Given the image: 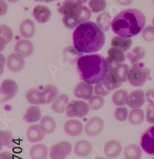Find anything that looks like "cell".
<instances>
[{
    "instance_id": "1",
    "label": "cell",
    "mask_w": 154,
    "mask_h": 159,
    "mask_svg": "<svg viewBox=\"0 0 154 159\" xmlns=\"http://www.w3.org/2000/svg\"><path fill=\"white\" fill-rule=\"evenodd\" d=\"M74 47L81 53L99 51L105 43V35L93 22H86L78 26L73 33Z\"/></svg>"
},
{
    "instance_id": "2",
    "label": "cell",
    "mask_w": 154,
    "mask_h": 159,
    "mask_svg": "<svg viewBox=\"0 0 154 159\" xmlns=\"http://www.w3.org/2000/svg\"><path fill=\"white\" fill-rule=\"evenodd\" d=\"M146 23V17L141 11L127 9L117 14L112 20V31L123 37H132L140 33Z\"/></svg>"
},
{
    "instance_id": "3",
    "label": "cell",
    "mask_w": 154,
    "mask_h": 159,
    "mask_svg": "<svg viewBox=\"0 0 154 159\" xmlns=\"http://www.w3.org/2000/svg\"><path fill=\"white\" fill-rule=\"evenodd\" d=\"M77 70L80 78L90 84H96L107 73L106 60L99 54L81 56L77 60Z\"/></svg>"
},
{
    "instance_id": "4",
    "label": "cell",
    "mask_w": 154,
    "mask_h": 159,
    "mask_svg": "<svg viewBox=\"0 0 154 159\" xmlns=\"http://www.w3.org/2000/svg\"><path fill=\"white\" fill-rule=\"evenodd\" d=\"M58 11L63 15V24L69 29L75 28L82 23L88 22L91 17L90 9L83 5L72 6L63 3Z\"/></svg>"
},
{
    "instance_id": "5",
    "label": "cell",
    "mask_w": 154,
    "mask_h": 159,
    "mask_svg": "<svg viewBox=\"0 0 154 159\" xmlns=\"http://www.w3.org/2000/svg\"><path fill=\"white\" fill-rule=\"evenodd\" d=\"M106 60L107 63V73L102 81L110 91L119 88L123 83L128 80L130 69L126 63H117L108 58Z\"/></svg>"
},
{
    "instance_id": "6",
    "label": "cell",
    "mask_w": 154,
    "mask_h": 159,
    "mask_svg": "<svg viewBox=\"0 0 154 159\" xmlns=\"http://www.w3.org/2000/svg\"><path fill=\"white\" fill-rule=\"evenodd\" d=\"M150 75V70L145 67L141 63L133 64L129 70L128 80L133 87H139L143 85Z\"/></svg>"
},
{
    "instance_id": "7",
    "label": "cell",
    "mask_w": 154,
    "mask_h": 159,
    "mask_svg": "<svg viewBox=\"0 0 154 159\" xmlns=\"http://www.w3.org/2000/svg\"><path fill=\"white\" fill-rule=\"evenodd\" d=\"M90 107L83 101L73 100L69 103L66 109V114L69 117H83L88 114Z\"/></svg>"
},
{
    "instance_id": "8",
    "label": "cell",
    "mask_w": 154,
    "mask_h": 159,
    "mask_svg": "<svg viewBox=\"0 0 154 159\" xmlns=\"http://www.w3.org/2000/svg\"><path fill=\"white\" fill-rule=\"evenodd\" d=\"M18 84L12 79H6L3 80L0 87V99L1 102H6L17 94Z\"/></svg>"
},
{
    "instance_id": "9",
    "label": "cell",
    "mask_w": 154,
    "mask_h": 159,
    "mask_svg": "<svg viewBox=\"0 0 154 159\" xmlns=\"http://www.w3.org/2000/svg\"><path fill=\"white\" fill-rule=\"evenodd\" d=\"M72 152V144L69 141H63L52 145L50 150L51 159H66Z\"/></svg>"
},
{
    "instance_id": "10",
    "label": "cell",
    "mask_w": 154,
    "mask_h": 159,
    "mask_svg": "<svg viewBox=\"0 0 154 159\" xmlns=\"http://www.w3.org/2000/svg\"><path fill=\"white\" fill-rule=\"evenodd\" d=\"M104 128V121L101 117H93L87 120L85 125L84 131L89 136L95 137L99 134Z\"/></svg>"
},
{
    "instance_id": "11",
    "label": "cell",
    "mask_w": 154,
    "mask_h": 159,
    "mask_svg": "<svg viewBox=\"0 0 154 159\" xmlns=\"http://www.w3.org/2000/svg\"><path fill=\"white\" fill-rule=\"evenodd\" d=\"M140 145L146 153L154 155V126L147 129L143 133L141 138Z\"/></svg>"
},
{
    "instance_id": "12",
    "label": "cell",
    "mask_w": 154,
    "mask_h": 159,
    "mask_svg": "<svg viewBox=\"0 0 154 159\" xmlns=\"http://www.w3.org/2000/svg\"><path fill=\"white\" fill-rule=\"evenodd\" d=\"M7 67L12 72H20L25 68L26 62L24 57L19 55L18 53H13L9 54L6 60Z\"/></svg>"
},
{
    "instance_id": "13",
    "label": "cell",
    "mask_w": 154,
    "mask_h": 159,
    "mask_svg": "<svg viewBox=\"0 0 154 159\" xmlns=\"http://www.w3.org/2000/svg\"><path fill=\"white\" fill-rule=\"evenodd\" d=\"M93 87L90 84L82 81L77 84L73 90L74 96L84 100H90L93 96Z\"/></svg>"
},
{
    "instance_id": "14",
    "label": "cell",
    "mask_w": 154,
    "mask_h": 159,
    "mask_svg": "<svg viewBox=\"0 0 154 159\" xmlns=\"http://www.w3.org/2000/svg\"><path fill=\"white\" fill-rule=\"evenodd\" d=\"M146 94L143 90H136L128 94L126 104L132 108H140L145 104Z\"/></svg>"
},
{
    "instance_id": "15",
    "label": "cell",
    "mask_w": 154,
    "mask_h": 159,
    "mask_svg": "<svg viewBox=\"0 0 154 159\" xmlns=\"http://www.w3.org/2000/svg\"><path fill=\"white\" fill-rule=\"evenodd\" d=\"M14 50L15 53L23 57H28L33 53L34 47L31 41L26 39H22L15 43Z\"/></svg>"
},
{
    "instance_id": "16",
    "label": "cell",
    "mask_w": 154,
    "mask_h": 159,
    "mask_svg": "<svg viewBox=\"0 0 154 159\" xmlns=\"http://www.w3.org/2000/svg\"><path fill=\"white\" fill-rule=\"evenodd\" d=\"M45 131L40 125H30L26 131V138L30 142L36 143L42 141L45 137Z\"/></svg>"
},
{
    "instance_id": "17",
    "label": "cell",
    "mask_w": 154,
    "mask_h": 159,
    "mask_svg": "<svg viewBox=\"0 0 154 159\" xmlns=\"http://www.w3.org/2000/svg\"><path fill=\"white\" fill-rule=\"evenodd\" d=\"M64 131L68 135L72 137L79 136L83 131V126L82 124L79 120L75 119H70L68 120L63 126Z\"/></svg>"
},
{
    "instance_id": "18",
    "label": "cell",
    "mask_w": 154,
    "mask_h": 159,
    "mask_svg": "<svg viewBox=\"0 0 154 159\" xmlns=\"http://www.w3.org/2000/svg\"><path fill=\"white\" fill-rule=\"evenodd\" d=\"M122 152V145L116 140H110L104 145V154L106 157L114 158L118 157Z\"/></svg>"
},
{
    "instance_id": "19",
    "label": "cell",
    "mask_w": 154,
    "mask_h": 159,
    "mask_svg": "<svg viewBox=\"0 0 154 159\" xmlns=\"http://www.w3.org/2000/svg\"><path fill=\"white\" fill-rule=\"evenodd\" d=\"M33 16L40 23H45L50 20L52 12L47 6H36L33 11Z\"/></svg>"
},
{
    "instance_id": "20",
    "label": "cell",
    "mask_w": 154,
    "mask_h": 159,
    "mask_svg": "<svg viewBox=\"0 0 154 159\" xmlns=\"http://www.w3.org/2000/svg\"><path fill=\"white\" fill-rule=\"evenodd\" d=\"M42 103L43 104H50L53 102L55 98L59 96V90L55 85L47 84L41 90Z\"/></svg>"
},
{
    "instance_id": "21",
    "label": "cell",
    "mask_w": 154,
    "mask_h": 159,
    "mask_svg": "<svg viewBox=\"0 0 154 159\" xmlns=\"http://www.w3.org/2000/svg\"><path fill=\"white\" fill-rule=\"evenodd\" d=\"M69 96L66 93H61L59 95L55 101L52 104V110L55 113L62 114L66 111L68 104H69Z\"/></svg>"
},
{
    "instance_id": "22",
    "label": "cell",
    "mask_w": 154,
    "mask_h": 159,
    "mask_svg": "<svg viewBox=\"0 0 154 159\" xmlns=\"http://www.w3.org/2000/svg\"><path fill=\"white\" fill-rule=\"evenodd\" d=\"M29 155L32 159H46L48 148L43 144H34L30 148Z\"/></svg>"
},
{
    "instance_id": "23",
    "label": "cell",
    "mask_w": 154,
    "mask_h": 159,
    "mask_svg": "<svg viewBox=\"0 0 154 159\" xmlns=\"http://www.w3.org/2000/svg\"><path fill=\"white\" fill-rule=\"evenodd\" d=\"M41 116H42V114H41L40 107L37 105H33L30 106L26 110L23 119L28 123H35L42 119Z\"/></svg>"
},
{
    "instance_id": "24",
    "label": "cell",
    "mask_w": 154,
    "mask_h": 159,
    "mask_svg": "<svg viewBox=\"0 0 154 159\" xmlns=\"http://www.w3.org/2000/svg\"><path fill=\"white\" fill-rule=\"evenodd\" d=\"M92 149H93V147L90 141L86 140H81L75 144L74 152L78 156L86 157L91 153Z\"/></svg>"
},
{
    "instance_id": "25",
    "label": "cell",
    "mask_w": 154,
    "mask_h": 159,
    "mask_svg": "<svg viewBox=\"0 0 154 159\" xmlns=\"http://www.w3.org/2000/svg\"><path fill=\"white\" fill-rule=\"evenodd\" d=\"M132 45V39L130 37H123V36H114L111 40V46L120 50L127 51Z\"/></svg>"
},
{
    "instance_id": "26",
    "label": "cell",
    "mask_w": 154,
    "mask_h": 159,
    "mask_svg": "<svg viewBox=\"0 0 154 159\" xmlns=\"http://www.w3.org/2000/svg\"><path fill=\"white\" fill-rule=\"evenodd\" d=\"M20 34L23 37L29 39L32 38L35 34V24L31 20H23L20 26Z\"/></svg>"
},
{
    "instance_id": "27",
    "label": "cell",
    "mask_w": 154,
    "mask_h": 159,
    "mask_svg": "<svg viewBox=\"0 0 154 159\" xmlns=\"http://www.w3.org/2000/svg\"><path fill=\"white\" fill-rule=\"evenodd\" d=\"M12 36H13V33L10 27L4 24L0 26V49L1 50H2L6 44L9 43L12 40Z\"/></svg>"
},
{
    "instance_id": "28",
    "label": "cell",
    "mask_w": 154,
    "mask_h": 159,
    "mask_svg": "<svg viewBox=\"0 0 154 159\" xmlns=\"http://www.w3.org/2000/svg\"><path fill=\"white\" fill-rule=\"evenodd\" d=\"M142 152L139 145L135 144H129L124 150L125 159H140Z\"/></svg>"
},
{
    "instance_id": "29",
    "label": "cell",
    "mask_w": 154,
    "mask_h": 159,
    "mask_svg": "<svg viewBox=\"0 0 154 159\" xmlns=\"http://www.w3.org/2000/svg\"><path fill=\"white\" fill-rule=\"evenodd\" d=\"M145 50L141 46H137V47H134L131 51L127 53V57L133 64L139 63L145 57Z\"/></svg>"
},
{
    "instance_id": "30",
    "label": "cell",
    "mask_w": 154,
    "mask_h": 159,
    "mask_svg": "<svg viewBox=\"0 0 154 159\" xmlns=\"http://www.w3.org/2000/svg\"><path fill=\"white\" fill-rule=\"evenodd\" d=\"M145 118L144 111L140 108H133L129 114L128 120L133 125H138L142 123Z\"/></svg>"
},
{
    "instance_id": "31",
    "label": "cell",
    "mask_w": 154,
    "mask_h": 159,
    "mask_svg": "<svg viewBox=\"0 0 154 159\" xmlns=\"http://www.w3.org/2000/svg\"><path fill=\"white\" fill-rule=\"evenodd\" d=\"M111 16L108 12L99 14L96 19V24L103 32L107 31L112 26Z\"/></svg>"
},
{
    "instance_id": "32",
    "label": "cell",
    "mask_w": 154,
    "mask_h": 159,
    "mask_svg": "<svg viewBox=\"0 0 154 159\" xmlns=\"http://www.w3.org/2000/svg\"><path fill=\"white\" fill-rule=\"evenodd\" d=\"M26 98L27 101L30 104H42V95H41V91H39L38 89L36 88H31L26 92Z\"/></svg>"
},
{
    "instance_id": "33",
    "label": "cell",
    "mask_w": 154,
    "mask_h": 159,
    "mask_svg": "<svg viewBox=\"0 0 154 159\" xmlns=\"http://www.w3.org/2000/svg\"><path fill=\"white\" fill-rule=\"evenodd\" d=\"M127 98V91L124 90V89H120V90H117V91H115L112 93V100L115 105L120 107L123 106L124 104H126Z\"/></svg>"
},
{
    "instance_id": "34",
    "label": "cell",
    "mask_w": 154,
    "mask_h": 159,
    "mask_svg": "<svg viewBox=\"0 0 154 159\" xmlns=\"http://www.w3.org/2000/svg\"><path fill=\"white\" fill-rule=\"evenodd\" d=\"M41 127L42 128L45 133L50 134L52 133L55 130L56 128V124H55V120L51 116H44L40 120Z\"/></svg>"
},
{
    "instance_id": "35",
    "label": "cell",
    "mask_w": 154,
    "mask_h": 159,
    "mask_svg": "<svg viewBox=\"0 0 154 159\" xmlns=\"http://www.w3.org/2000/svg\"><path fill=\"white\" fill-rule=\"evenodd\" d=\"M108 59L113 62L123 63L126 60V56L123 50L116 47H112L108 50Z\"/></svg>"
},
{
    "instance_id": "36",
    "label": "cell",
    "mask_w": 154,
    "mask_h": 159,
    "mask_svg": "<svg viewBox=\"0 0 154 159\" xmlns=\"http://www.w3.org/2000/svg\"><path fill=\"white\" fill-rule=\"evenodd\" d=\"M89 7L93 12H102L106 7V0H90Z\"/></svg>"
},
{
    "instance_id": "37",
    "label": "cell",
    "mask_w": 154,
    "mask_h": 159,
    "mask_svg": "<svg viewBox=\"0 0 154 159\" xmlns=\"http://www.w3.org/2000/svg\"><path fill=\"white\" fill-rule=\"evenodd\" d=\"M12 134L10 131H0V144L1 147L8 146L12 147Z\"/></svg>"
},
{
    "instance_id": "38",
    "label": "cell",
    "mask_w": 154,
    "mask_h": 159,
    "mask_svg": "<svg viewBox=\"0 0 154 159\" xmlns=\"http://www.w3.org/2000/svg\"><path fill=\"white\" fill-rule=\"evenodd\" d=\"M89 105L93 110H99L104 105V100L102 96L99 95H93L89 100Z\"/></svg>"
},
{
    "instance_id": "39",
    "label": "cell",
    "mask_w": 154,
    "mask_h": 159,
    "mask_svg": "<svg viewBox=\"0 0 154 159\" xmlns=\"http://www.w3.org/2000/svg\"><path fill=\"white\" fill-rule=\"evenodd\" d=\"M115 118L119 121H124L128 117V110L125 107H118L114 112Z\"/></svg>"
},
{
    "instance_id": "40",
    "label": "cell",
    "mask_w": 154,
    "mask_h": 159,
    "mask_svg": "<svg viewBox=\"0 0 154 159\" xmlns=\"http://www.w3.org/2000/svg\"><path fill=\"white\" fill-rule=\"evenodd\" d=\"M143 38L147 42L154 41V26H147L145 27L142 33Z\"/></svg>"
},
{
    "instance_id": "41",
    "label": "cell",
    "mask_w": 154,
    "mask_h": 159,
    "mask_svg": "<svg viewBox=\"0 0 154 159\" xmlns=\"http://www.w3.org/2000/svg\"><path fill=\"white\" fill-rule=\"evenodd\" d=\"M94 91L96 95L105 97L107 96L108 93H109V90L106 87V86L103 84V81L101 80L100 82L97 83V84H96V86H95L94 87Z\"/></svg>"
},
{
    "instance_id": "42",
    "label": "cell",
    "mask_w": 154,
    "mask_h": 159,
    "mask_svg": "<svg viewBox=\"0 0 154 159\" xmlns=\"http://www.w3.org/2000/svg\"><path fill=\"white\" fill-rule=\"evenodd\" d=\"M147 120L150 124H154V104H149L147 108V114H146Z\"/></svg>"
},
{
    "instance_id": "43",
    "label": "cell",
    "mask_w": 154,
    "mask_h": 159,
    "mask_svg": "<svg viewBox=\"0 0 154 159\" xmlns=\"http://www.w3.org/2000/svg\"><path fill=\"white\" fill-rule=\"evenodd\" d=\"M146 99L149 104H154V89H150L146 92Z\"/></svg>"
},
{
    "instance_id": "44",
    "label": "cell",
    "mask_w": 154,
    "mask_h": 159,
    "mask_svg": "<svg viewBox=\"0 0 154 159\" xmlns=\"http://www.w3.org/2000/svg\"><path fill=\"white\" fill-rule=\"evenodd\" d=\"M88 0H65L63 3L67 5H72V6H79V5H82Z\"/></svg>"
},
{
    "instance_id": "45",
    "label": "cell",
    "mask_w": 154,
    "mask_h": 159,
    "mask_svg": "<svg viewBox=\"0 0 154 159\" xmlns=\"http://www.w3.org/2000/svg\"><path fill=\"white\" fill-rule=\"evenodd\" d=\"M0 159H14L13 155L9 152H2L0 155Z\"/></svg>"
},
{
    "instance_id": "46",
    "label": "cell",
    "mask_w": 154,
    "mask_h": 159,
    "mask_svg": "<svg viewBox=\"0 0 154 159\" xmlns=\"http://www.w3.org/2000/svg\"><path fill=\"white\" fill-rule=\"evenodd\" d=\"M7 11V5L3 0H1V15H5Z\"/></svg>"
},
{
    "instance_id": "47",
    "label": "cell",
    "mask_w": 154,
    "mask_h": 159,
    "mask_svg": "<svg viewBox=\"0 0 154 159\" xmlns=\"http://www.w3.org/2000/svg\"><path fill=\"white\" fill-rule=\"evenodd\" d=\"M117 2L122 6H126V5L130 4L133 0H117Z\"/></svg>"
},
{
    "instance_id": "48",
    "label": "cell",
    "mask_w": 154,
    "mask_h": 159,
    "mask_svg": "<svg viewBox=\"0 0 154 159\" xmlns=\"http://www.w3.org/2000/svg\"><path fill=\"white\" fill-rule=\"evenodd\" d=\"M36 1H44L46 2H52V0H36Z\"/></svg>"
},
{
    "instance_id": "49",
    "label": "cell",
    "mask_w": 154,
    "mask_h": 159,
    "mask_svg": "<svg viewBox=\"0 0 154 159\" xmlns=\"http://www.w3.org/2000/svg\"><path fill=\"white\" fill-rule=\"evenodd\" d=\"M9 2H18L19 0H8Z\"/></svg>"
},
{
    "instance_id": "50",
    "label": "cell",
    "mask_w": 154,
    "mask_h": 159,
    "mask_svg": "<svg viewBox=\"0 0 154 159\" xmlns=\"http://www.w3.org/2000/svg\"><path fill=\"white\" fill-rule=\"evenodd\" d=\"M95 159H106V158H103V157H100V156H98V157H96V158Z\"/></svg>"
},
{
    "instance_id": "51",
    "label": "cell",
    "mask_w": 154,
    "mask_h": 159,
    "mask_svg": "<svg viewBox=\"0 0 154 159\" xmlns=\"http://www.w3.org/2000/svg\"><path fill=\"white\" fill-rule=\"evenodd\" d=\"M152 23H153V26H154V17L153 18V20H152Z\"/></svg>"
},
{
    "instance_id": "52",
    "label": "cell",
    "mask_w": 154,
    "mask_h": 159,
    "mask_svg": "<svg viewBox=\"0 0 154 159\" xmlns=\"http://www.w3.org/2000/svg\"><path fill=\"white\" fill-rule=\"evenodd\" d=\"M153 5H154V0H153Z\"/></svg>"
},
{
    "instance_id": "53",
    "label": "cell",
    "mask_w": 154,
    "mask_h": 159,
    "mask_svg": "<svg viewBox=\"0 0 154 159\" xmlns=\"http://www.w3.org/2000/svg\"><path fill=\"white\" fill-rule=\"evenodd\" d=\"M152 159H154V158H152Z\"/></svg>"
},
{
    "instance_id": "54",
    "label": "cell",
    "mask_w": 154,
    "mask_h": 159,
    "mask_svg": "<svg viewBox=\"0 0 154 159\" xmlns=\"http://www.w3.org/2000/svg\"><path fill=\"white\" fill-rule=\"evenodd\" d=\"M52 1H54V0H52Z\"/></svg>"
}]
</instances>
